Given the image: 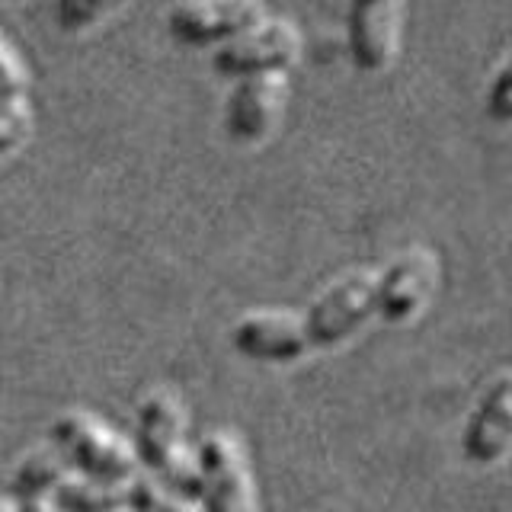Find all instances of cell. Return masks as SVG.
I'll use <instances>...</instances> for the list:
<instances>
[{"label":"cell","instance_id":"cell-1","mask_svg":"<svg viewBox=\"0 0 512 512\" xmlns=\"http://www.w3.org/2000/svg\"><path fill=\"white\" fill-rule=\"evenodd\" d=\"M135 455L154 480L183 500L199 503V458L189 445V410L180 391L151 388L141 397L135 420Z\"/></svg>","mask_w":512,"mask_h":512},{"label":"cell","instance_id":"cell-2","mask_svg":"<svg viewBox=\"0 0 512 512\" xmlns=\"http://www.w3.org/2000/svg\"><path fill=\"white\" fill-rule=\"evenodd\" d=\"M48 436H52L55 452L68 458L90 484L122 487L138 474L135 445L90 410L58 413L48 426Z\"/></svg>","mask_w":512,"mask_h":512},{"label":"cell","instance_id":"cell-3","mask_svg":"<svg viewBox=\"0 0 512 512\" xmlns=\"http://www.w3.org/2000/svg\"><path fill=\"white\" fill-rule=\"evenodd\" d=\"M199 512H260L247 442L234 429L205 432L199 448Z\"/></svg>","mask_w":512,"mask_h":512},{"label":"cell","instance_id":"cell-4","mask_svg":"<svg viewBox=\"0 0 512 512\" xmlns=\"http://www.w3.org/2000/svg\"><path fill=\"white\" fill-rule=\"evenodd\" d=\"M372 317L375 269H349L301 311V327L311 352H327L349 343Z\"/></svg>","mask_w":512,"mask_h":512},{"label":"cell","instance_id":"cell-5","mask_svg":"<svg viewBox=\"0 0 512 512\" xmlns=\"http://www.w3.org/2000/svg\"><path fill=\"white\" fill-rule=\"evenodd\" d=\"M442 282V260L432 247L413 244L375 269V317L388 327L420 320Z\"/></svg>","mask_w":512,"mask_h":512},{"label":"cell","instance_id":"cell-6","mask_svg":"<svg viewBox=\"0 0 512 512\" xmlns=\"http://www.w3.org/2000/svg\"><path fill=\"white\" fill-rule=\"evenodd\" d=\"M301 58V32L288 20H266L244 36L215 48L212 68L221 77H256V74H288Z\"/></svg>","mask_w":512,"mask_h":512},{"label":"cell","instance_id":"cell-7","mask_svg":"<svg viewBox=\"0 0 512 512\" xmlns=\"http://www.w3.org/2000/svg\"><path fill=\"white\" fill-rule=\"evenodd\" d=\"M263 20V0H180L167 13V32L180 45L208 48L244 36Z\"/></svg>","mask_w":512,"mask_h":512},{"label":"cell","instance_id":"cell-8","mask_svg":"<svg viewBox=\"0 0 512 512\" xmlns=\"http://www.w3.org/2000/svg\"><path fill=\"white\" fill-rule=\"evenodd\" d=\"M288 96H292L288 74L240 77L228 96V106H224V132L244 148L269 141L285 116Z\"/></svg>","mask_w":512,"mask_h":512},{"label":"cell","instance_id":"cell-9","mask_svg":"<svg viewBox=\"0 0 512 512\" xmlns=\"http://www.w3.org/2000/svg\"><path fill=\"white\" fill-rule=\"evenodd\" d=\"M407 0H349L346 45L362 74L388 71L400 52Z\"/></svg>","mask_w":512,"mask_h":512},{"label":"cell","instance_id":"cell-10","mask_svg":"<svg viewBox=\"0 0 512 512\" xmlns=\"http://www.w3.org/2000/svg\"><path fill=\"white\" fill-rule=\"evenodd\" d=\"M461 455L477 468H496L512 455V368L496 372L477 394L461 432Z\"/></svg>","mask_w":512,"mask_h":512},{"label":"cell","instance_id":"cell-11","mask_svg":"<svg viewBox=\"0 0 512 512\" xmlns=\"http://www.w3.org/2000/svg\"><path fill=\"white\" fill-rule=\"evenodd\" d=\"M231 346L244 359L269 365H288L311 356L301 311L292 308H256L240 314L231 327Z\"/></svg>","mask_w":512,"mask_h":512},{"label":"cell","instance_id":"cell-12","mask_svg":"<svg viewBox=\"0 0 512 512\" xmlns=\"http://www.w3.org/2000/svg\"><path fill=\"white\" fill-rule=\"evenodd\" d=\"M68 477L58 452H32L16 464L10 480V500H29V496H55L58 484Z\"/></svg>","mask_w":512,"mask_h":512},{"label":"cell","instance_id":"cell-13","mask_svg":"<svg viewBox=\"0 0 512 512\" xmlns=\"http://www.w3.org/2000/svg\"><path fill=\"white\" fill-rule=\"evenodd\" d=\"M119 500L125 512H199L192 500H183L180 493H170L154 477H132L119 487Z\"/></svg>","mask_w":512,"mask_h":512},{"label":"cell","instance_id":"cell-14","mask_svg":"<svg viewBox=\"0 0 512 512\" xmlns=\"http://www.w3.org/2000/svg\"><path fill=\"white\" fill-rule=\"evenodd\" d=\"M132 0H52L55 26L68 36H84L93 26H100L109 16L125 10Z\"/></svg>","mask_w":512,"mask_h":512},{"label":"cell","instance_id":"cell-15","mask_svg":"<svg viewBox=\"0 0 512 512\" xmlns=\"http://www.w3.org/2000/svg\"><path fill=\"white\" fill-rule=\"evenodd\" d=\"M32 128H36V112H32L29 96L0 103V160L20 151L29 141Z\"/></svg>","mask_w":512,"mask_h":512},{"label":"cell","instance_id":"cell-16","mask_svg":"<svg viewBox=\"0 0 512 512\" xmlns=\"http://www.w3.org/2000/svg\"><path fill=\"white\" fill-rule=\"evenodd\" d=\"M484 112L493 125H512V48H506L487 80Z\"/></svg>","mask_w":512,"mask_h":512},{"label":"cell","instance_id":"cell-17","mask_svg":"<svg viewBox=\"0 0 512 512\" xmlns=\"http://www.w3.org/2000/svg\"><path fill=\"white\" fill-rule=\"evenodd\" d=\"M26 93H29V68L20 58V52L7 42L4 32H0V103L23 100Z\"/></svg>","mask_w":512,"mask_h":512},{"label":"cell","instance_id":"cell-18","mask_svg":"<svg viewBox=\"0 0 512 512\" xmlns=\"http://www.w3.org/2000/svg\"><path fill=\"white\" fill-rule=\"evenodd\" d=\"M0 512H20V509H16L13 500H4V496H0Z\"/></svg>","mask_w":512,"mask_h":512},{"label":"cell","instance_id":"cell-19","mask_svg":"<svg viewBox=\"0 0 512 512\" xmlns=\"http://www.w3.org/2000/svg\"><path fill=\"white\" fill-rule=\"evenodd\" d=\"M119 512H125V509H119Z\"/></svg>","mask_w":512,"mask_h":512}]
</instances>
